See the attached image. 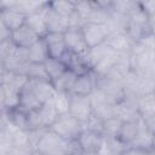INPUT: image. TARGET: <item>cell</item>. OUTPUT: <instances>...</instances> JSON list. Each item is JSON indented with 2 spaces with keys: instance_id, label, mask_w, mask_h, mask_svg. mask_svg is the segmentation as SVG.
<instances>
[{
  "instance_id": "cell-1",
  "label": "cell",
  "mask_w": 155,
  "mask_h": 155,
  "mask_svg": "<svg viewBox=\"0 0 155 155\" xmlns=\"http://www.w3.org/2000/svg\"><path fill=\"white\" fill-rule=\"evenodd\" d=\"M75 147V140L65 139L48 128L36 145L35 150L42 155H73Z\"/></svg>"
},
{
  "instance_id": "cell-2",
  "label": "cell",
  "mask_w": 155,
  "mask_h": 155,
  "mask_svg": "<svg viewBox=\"0 0 155 155\" xmlns=\"http://www.w3.org/2000/svg\"><path fill=\"white\" fill-rule=\"evenodd\" d=\"M58 114L54 109L52 99L44 103L38 109L28 113V130L31 128H50ZM27 130V131H28Z\"/></svg>"
},
{
  "instance_id": "cell-3",
  "label": "cell",
  "mask_w": 155,
  "mask_h": 155,
  "mask_svg": "<svg viewBox=\"0 0 155 155\" xmlns=\"http://www.w3.org/2000/svg\"><path fill=\"white\" fill-rule=\"evenodd\" d=\"M50 130L65 139L76 140L82 130V124L68 113L64 115H58L54 122L50 126Z\"/></svg>"
},
{
  "instance_id": "cell-4",
  "label": "cell",
  "mask_w": 155,
  "mask_h": 155,
  "mask_svg": "<svg viewBox=\"0 0 155 155\" xmlns=\"http://www.w3.org/2000/svg\"><path fill=\"white\" fill-rule=\"evenodd\" d=\"M90 101L94 116L99 117L101 120L114 117V105L116 103L105 92L96 87V90L90 94Z\"/></svg>"
},
{
  "instance_id": "cell-5",
  "label": "cell",
  "mask_w": 155,
  "mask_h": 155,
  "mask_svg": "<svg viewBox=\"0 0 155 155\" xmlns=\"http://www.w3.org/2000/svg\"><path fill=\"white\" fill-rule=\"evenodd\" d=\"M70 103H69V114L75 117L79 122L84 124L87 121L92 115V105L90 101V96H76L69 94Z\"/></svg>"
},
{
  "instance_id": "cell-6",
  "label": "cell",
  "mask_w": 155,
  "mask_h": 155,
  "mask_svg": "<svg viewBox=\"0 0 155 155\" xmlns=\"http://www.w3.org/2000/svg\"><path fill=\"white\" fill-rule=\"evenodd\" d=\"M81 33L84 35V39H85L88 48H92V47L104 44L109 36V30L103 24L85 23L81 27Z\"/></svg>"
},
{
  "instance_id": "cell-7",
  "label": "cell",
  "mask_w": 155,
  "mask_h": 155,
  "mask_svg": "<svg viewBox=\"0 0 155 155\" xmlns=\"http://www.w3.org/2000/svg\"><path fill=\"white\" fill-rule=\"evenodd\" d=\"M103 139H104L103 134L86 130V128H82L75 142L82 151L97 154L102 143H103Z\"/></svg>"
},
{
  "instance_id": "cell-8",
  "label": "cell",
  "mask_w": 155,
  "mask_h": 155,
  "mask_svg": "<svg viewBox=\"0 0 155 155\" xmlns=\"http://www.w3.org/2000/svg\"><path fill=\"white\" fill-rule=\"evenodd\" d=\"M44 18L47 33H64L68 29V18L56 12L50 6V1L44 10Z\"/></svg>"
},
{
  "instance_id": "cell-9",
  "label": "cell",
  "mask_w": 155,
  "mask_h": 155,
  "mask_svg": "<svg viewBox=\"0 0 155 155\" xmlns=\"http://www.w3.org/2000/svg\"><path fill=\"white\" fill-rule=\"evenodd\" d=\"M63 38H64L65 48L69 52L78 53V54H84L88 50V47L86 45V41L84 39V35L81 33V29L68 28L63 33Z\"/></svg>"
},
{
  "instance_id": "cell-10",
  "label": "cell",
  "mask_w": 155,
  "mask_h": 155,
  "mask_svg": "<svg viewBox=\"0 0 155 155\" xmlns=\"http://www.w3.org/2000/svg\"><path fill=\"white\" fill-rule=\"evenodd\" d=\"M97 87V74L93 70H90L86 74L79 75L75 80V84L69 94L76 96H90Z\"/></svg>"
},
{
  "instance_id": "cell-11",
  "label": "cell",
  "mask_w": 155,
  "mask_h": 155,
  "mask_svg": "<svg viewBox=\"0 0 155 155\" xmlns=\"http://www.w3.org/2000/svg\"><path fill=\"white\" fill-rule=\"evenodd\" d=\"M39 39H40V36L35 31H33L25 23L22 27H19L18 29L11 31V35H10L11 42L15 46L22 47V48H29Z\"/></svg>"
},
{
  "instance_id": "cell-12",
  "label": "cell",
  "mask_w": 155,
  "mask_h": 155,
  "mask_svg": "<svg viewBox=\"0 0 155 155\" xmlns=\"http://www.w3.org/2000/svg\"><path fill=\"white\" fill-rule=\"evenodd\" d=\"M61 61L64 63L65 68L73 73H75L78 76L88 73L90 70H92L85 58L84 54H78V53H73L69 51H65V53L62 56Z\"/></svg>"
},
{
  "instance_id": "cell-13",
  "label": "cell",
  "mask_w": 155,
  "mask_h": 155,
  "mask_svg": "<svg viewBox=\"0 0 155 155\" xmlns=\"http://www.w3.org/2000/svg\"><path fill=\"white\" fill-rule=\"evenodd\" d=\"M42 40L46 44V47L51 58L61 59L62 56L65 53L67 48H65L64 38L62 33H46L42 36Z\"/></svg>"
},
{
  "instance_id": "cell-14",
  "label": "cell",
  "mask_w": 155,
  "mask_h": 155,
  "mask_svg": "<svg viewBox=\"0 0 155 155\" xmlns=\"http://www.w3.org/2000/svg\"><path fill=\"white\" fill-rule=\"evenodd\" d=\"M41 105H42V103L39 101V98L35 96L33 90L25 82V85L23 86V88L19 92V98H18L17 108L23 110V111H25V113H29V111H33V110L38 109Z\"/></svg>"
},
{
  "instance_id": "cell-15",
  "label": "cell",
  "mask_w": 155,
  "mask_h": 155,
  "mask_svg": "<svg viewBox=\"0 0 155 155\" xmlns=\"http://www.w3.org/2000/svg\"><path fill=\"white\" fill-rule=\"evenodd\" d=\"M134 41L122 33H111L105 40V45L115 52H131Z\"/></svg>"
},
{
  "instance_id": "cell-16",
  "label": "cell",
  "mask_w": 155,
  "mask_h": 155,
  "mask_svg": "<svg viewBox=\"0 0 155 155\" xmlns=\"http://www.w3.org/2000/svg\"><path fill=\"white\" fill-rule=\"evenodd\" d=\"M140 117V116H139ZM138 124V132L136 138L133 139V142L130 144L132 147H138V148H143V149H148V150H154L155 147V140H154V132L149 131L143 122L140 121V119H138L137 121Z\"/></svg>"
},
{
  "instance_id": "cell-17",
  "label": "cell",
  "mask_w": 155,
  "mask_h": 155,
  "mask_svg": "<svg viewBox=\"0 0 155 155\" xmlns=\"http://www.w3.org/2000/svg\"><path fill=\"white\" fill-rule=\"evenodd\" d=\"M0 18L2 19L4 24L7 27L8 30L13 31L25 23L27 16H24L21 12L13 11V10H1L0 11Z\"/></svg>"
},
{
  "instance_id": "cell-18",
  "label": "cell",
  "mask_w": 155,
  "mask_h": 155,
  "mask_svg": "<svg viewBox=\"0 0 155 155\" xmlns=\"http://www.w3.org/2000/svg\"><path fill=\"white\" fill-rule=\"evenodd\" d=\"M138 132V124L136 122H121L120 128L116 133V139L121 142L124 145H130L136 138Z\"/></svg>"
},
{
  "instance_id": "cell-19",
  "label": "cell",
  "mask_w": 155,
  "mask_h": 155,
  "mask_svg": "<svg viewBox=\"0 0 155 155\" xmlns=\"http://www.w3.org/2000/svg\"><path fill=\"white\" fill-rule=\"evenodd\" d=\"M28 54H29V62H33V63H42L44 64L50 58L46 44L42 40V38H40L35 44H33L28 48Z\"/></svg>"
},
{
  "instance_id": "cell-20",
  "label": "cell",
  "mask_w": 155,
  "mask_h": 155,
  "mask_svg": "<svg viewBox=\"0 0 155 155\" xmlns=\"http://www.w3.org/2000/svg\"><path fill=\"white\" fill-rule=\"evenodd\" d=\"M47 5V2H46ZM45 5V7H46ZM45 7L35 13H31L29 16H27L25 18V24L33 30L35 31L40 38H42L47 31H46V25H45V18H44V10Z\"/></svg>"
},
{
  "instance_id": "cell-21",
  "label": "cell",
  "mask_w": 155,
  "mask_h": 155,
  "mask_svg": "<svg viewBox=\"0 0 155 155\" xmlns=\"http://www.w3.org/2000/svg\"><path fill=\"white\" fill-rule=\"evenodd\" d=\"M78 75L70 70H65L59 78H57L52 85L54 87V91L56 92H64V93H70L74 84H75V80H76Z\"/></svg>"
},
{
  "instance_id": "cell-22",
  "label": "cell",
  "mask_w": 155,
  "mask_h": 155,
  "mask_svg": "<svg viewBox=\"0 0 155 155\" xmlns=\"http://www.w3.org/2000/svg\"><path fill=\"white\" fill-rule=\"evenodd\" d=\"M125 148L126 145L119 142L115 137H104L97 155H120Z\"/></svg>"
},
{
  "instance_id": "cell-23",
  "label": "cell",
  "mask_w": 155,
  "mask_h": 155,
  "mask_svg": "<svg viewBox=\"0 0 155 155\" xmlns=\"http://www.w3.org/2000/svg\"><path fill=\"white\" fill-rule=\"evenodd\" d=\"M137 111L139 116H154L155 115V93L138 97Z\"/></svg>"
},
{
  "instance_id": "cell-24",
  "label": "cell",
  "mask_w": 155,
  "mask_h": 155,
  "mask_svg": "<svg viewBox=\"0 0 155 155\" xmlns=\"http://www.w3.org/2000/svg\"><path fill=\"white\" fill-rule=\"evenodd\" d=\"M109 8L114 12H117L124 16H132L134 12L139 10L138 1H130V0H121V1H110Z\"/></svg>"
},
{
  "instance_id": "cell-25",
  "label": "cell",
  "mask_w": 155,
  "mask_h": 155,
  "mask_svg": "<svg viewBox=\"0 0 155 155\" xmlns=\"http://www.w3.org/2000/svg\"><path fill=\"white\" fill-rule=\"evenodd\" d=\"M23 74L28 79H31V80H46V81H50L48 75H47L46 69H45V65L42 63L28 62L25 68H24V70H23Z\"/></svg>"
},
{
  "instance_id": "cell-26",
  "label": "cell",
  "mask_w": 155,
  "mask_h": 155,
  "mask_svg": "<svg viewBox=\"0 0 155 155\" xmlns=\"http://www.w3.org/2000/svg\"><path fill=\"white\" fill-rule=\"evenodd\" d=\"M28 81V78L24 74L21 73H13V71H4L2 76V84L21 92L25 82Z\"/></svg>"
},
{
  "instance_id": "cell-27",
  "label": "cell",
  "mask_w": 155,
  "mask_h": 155,
  "mask_svg": "<svg viewBox=\"0 0 155 155\" xmlns=\"http://www.w3.org/2000/svg\"><path fill=\"white\" fill-rule=\"evenodd\" d=\"M44 65H45L46 73H47L48 79H50L51 82H53L57 78H59V76L67 70L64 63H63L61 59H58V58H51V57H50V58L44 63Z\"/></svg>"
},
{
  "instance_id": "cell-28",
  "label": "cell",
  "mask_w": 155,
  "mask_h": 155,
  "mask_svg": "<svg viewBox=\"0 0 155 155\" xmlns=\"http://www.w3.org/2000/svg\"><path fill=\"white\" fill-rule=\"evenodd\" d=\"M155 88V78L154 76H139L134 87V92L138 97L154 93Z\"/></svg>"
},
{
  "instance_id": "cell-29",
  "label": "cell",
  "mask_w": 155,
  "mask_h": 155,
  "mask_svg": "<svg viewBox=\"0 0 155 155\" xmlns=\"http://www.w3.org/2000/svg\"><path fill=\"white\" fill-rule=\"evenodd\" d=\"M52 103H53L54 109L58 115H64V114L69 113V103H70L69 93L54 92V94L52 97Z\"/></svg>"
},
{
  "instance_id": "cell-30",
  "label": "cell",
  "mask_w": 155,
  "mask_h": 155,
  "mask_svg": "<svg viewBox=\"0 0 155 155\" xmlns=\"http://www.w3.org/2000/svg\"><path fill=\"white\" fill-rule=\"evenodd\" d=\"M51 8H53L56 12L64 17H69L75 11V1L69 0H57V1H50Z\"/></svg>"
},
{
  "instance_id": "cell-31",
  "label": "cell",
  "mask_w": 155,
  "mask_h": 155,
  "mask_svg": "<svg viewBox=\"0 0 155 155\" xmlns=\"http://www.w3.org/2000/svg\"><path fill=\"white\" fill-rule=\"evenodd\" d=\"M120 125H121V121L116 117H109L107 120H103V136L104 137H116Z\"/></svg>"
},
{
  "instance_id": "cell-32",
  "label": "cell",
  "mask_w": 155,
  "mask_h": 155,
  "mask_svg": "<svg viewBox=\"0 0 155 155\" xmlns=\"http://www.w3.org/2000/svg\"><path fill=\"white\" fill-rule=\"evenodd\" d=\"M12 137L7 128L0 131V155H7L12 149Z\"/></svg>"
},
{
  "instance_id": "cell-33",
  "label": "cell",
  "mask_w": 155,
  "mask_h": 155,
  "mask_svg": "<svg viewBox=\"0 0 155 155\" xmlns=\"http://www.w3.org/2000/svg\"><path fill=\"white\" fill-rule=\"evenodd\" d=\"M82 128H86V130H90V131L103 134V120L92 115L87 121H85L82 124Z\"/></svg>"
},
{
  "instance_id": "cell-34",
  "label": "cell",
  "mask_w": 155,
  "mask_h": 155,
  "mask_svg": "<svg viewBox=\"0 0 155 155\" xmlns=\"http://www.w3.org/2000/svg\"><path fill=\"white\" fill-rule=\"evenodd\" d=\"M48 128H31V130H28V138H29V144L30 147L35 150L36 149V145L39 144V142L41 140L42 136L45 134V132L47 131Z\"/></svg>"
},
{
  "instance_id": "cell-35",
  "label": "cell",
  "mask_w": 155,
  "mask_h": 155,
  "mask_svg": "<svg viewBox=\"0 0 155 155\" xmlns=\"http://www.w3.org/2000/svg\"><path fill=\"white\" fill-rule=\"evenodd\" d=\"M120 155H155V151L154 150L143 149V148H138V147L127 145L122 150V153Z\"/></svg>"
},
{
  "instance_id": "cell-36",
  "label": "cell",
  "mask_w": 155,
  "mask_h": 155,
  "mask_svg": "<svg viewBox=\"0 0 155 155\" xmlns=\"http://www.w3.org/2000/svg\"><path fill=\"white\" fill-rule=\"evenodd\" d=\"M140 11H143L149 18H155V1L148 0V1H138Z\"/></svg>"
},
{
  "instance_id": "cell-37",
  "label": "cell",
  "mask_w": 155,
  "mask_h": 155,
  "mask_svg": "<svg viewBox=\"0 0 155 155\" xmlns=\"http://www.w3.org/2000/svg\"><path fill=\"white\" fill-rule=\"evenodd\" d=\"M34 149L31 148H21V147H12L7 155H31Z\"/></svg>"
},
{
  "instance_id": "cell-38",
  "label": "cell",
  "mask_w": 155,
  "mask_h": 155,
  "mask_svg": "<svg viewBox=\"0 0 155 155\" xmlns=\"http://www.w3.org/2000/svg\"><path fill=\"white\" fill-rule=\"evenodd\" d=\"M10 35H11V31L7 29V27L4 24L2 19L0 18V44L6 40H10Z\"/></svg>"
},
{
  "instance_id": "cell-39",
  "label": "cell",
  "mask_w": 155,
  "mask_h": 155,
  "mask_svg": "<svg viewBox=\"0 0 155 155\" xmlns=\"http://www.w3.org/2000/svg\"><path fill=\"white\" fill-rule=\"evenodd\" d=\"M7 109H6V105H5V102H4V96H2V91H1V87H0V114H6Z\"/></svg>"
},
{
  "instance_id": "cell-40",
  "label": "cell",
  "mask_w": 155,
  "mask_h": 155,
  "mask_svg": "<svg viewBox=\"0 0 155 155\" xmlns=\"http://www.w3.org/2000/svg\"><path fill=\"white\" fill-rule=\"evenodd\" d=\"M7 125V119L5 116V114H0V131L5 130Z\"/></svg>"
},
{
  "instance_id": "cell-41",
  "label": "cell",
  "mask_w": 155,
  "mask_h": 155,
  "mask_svg": "<svg viewBox=\"0 0 155 155\" xmlns=\"http://www.w3.org/2000/svg\"><path fill=\"white\" fill-rule=\"evenodd\" d=\"M73 155H97V154H92V153L82 151V150L78 147V144H76V147H75V150H74V154H73Z\"/></svg>"
},
{
  "instance_id": "cell-42",
  "label": "cell",
  "mask_w": 155,
  "mask_h": 155,
  "mask_svg": "<svg viewBox=\"0 0 155 155\" xmlns=\"http://www.w3.org/2000/svg\"><path fill=\"white\" fill-rule=\"evenodd\" d=\"M31 155H42V154H40L38 150H33V153H31Z\"/></svg>"
}]
</instances>
